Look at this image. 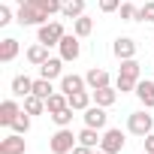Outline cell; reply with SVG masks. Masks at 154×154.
<instances>
[{
  "label": "cell",
  "instance_id": "cell-7",
  "mask_svg": "<svg viewBox=\"0 0 154 154\" xmlns=\"http://www.w3.org/2000/svg\"><path fill=\"white\" fill-rule=\"evenodd\" d=\"M85 127H94V130H106L109 127V115H106V106H97V103H91L88 109H85Z\"/></svg>",
  "mask_w": 154,
  "mask_h": 154
},
{
  "label": "cell",
  "instance_id": "cell-36",
  "mask_svg": "<svg viewBox=\"0 0 154 154\" xmlns=\"http://www.w3.org/2000/svg\"><path fill=\"white\" fill-rule=\"evenodd\" d=\"M94 151H97V148H88V145H75V148H72V154H94Z\"/></svg>",
  "mask_w": 154,
  "mask_h": 154
},
{
  "label": "cell",
  "instance_id": "cell-4",
  "mask_svg": "<svg viewBox=\"0 0 154 154\" xmlns=\"http://www.w3.org/2000/svg\"><path fill=\"white\" fill-rule=\"evenodd\" d=\"M63 24L60 21H45V24H39L36 27V42H42V45H48V48H54L60 39H63Z\"/></svg>",
  "mask_w": 154,
  "mask_h": 154
},
{
  "label": "cell",
  "instance_id": "cell-21",
  "mask_svg": "<svg viewBox=\"0 0 154 154\" xmlns=\"http://www.w3.org/2000/svg\"><path fill=\"white\" fill-rule=\"evenodd\" d=\"M103 139V130H94V127H82L79 130V145H88V148H97Z\"/></svg>",
  "mask_w": 154,
  "mask_h": 154
},
{
  "label": "cell",
  "instance_id": "cell-23",
  "mask_svg": "<svg viewBox=\"0 0 154 154\" xmlns=\"http://www.w3.org/2000/svg\"><path fill=\"white\" fill-rule=\"evenodd\" d=\"M91 30H94V18L91 15H79V18H72V33L75 36H91Z\"/></svg>",
  "mask_w": 154,
  "mask_h": 154
},
{
  "label": "cell",
  "instance_id": "cell-34",
  "mask_svg": "<svg viewBox=\"0 0 154 154\" xmlns=\"http://www.w3.org/2000/svg\"><path fill=\"white\" fill-rule=\"evenodd\" d=\"M15 21V12L6 6V3H0V27H6V24H12Z\"/></svg>",
  "mask_w": 154,
  "mask_h": 154
},
{
  "label": "cell",
  "instance_id": "cell-30",
  "mask_svg": "<svg viewBox=\"0 0 154 154\" xmlns=\"http://www.w3.org/2000/svg\"><path fill=\"white\" fill-rule=\"evenodd\" d=\"M118 15H121V21H136V15H139V6H133V3H121V9H118Z\"/></svg>",
  "mask_w": 154,
  "mask_h": 154
},
{
  "label": "cell",
  "instance_id": "cell-13",
  "mask_svg": "<svg viewBox=\"0 0 154 154\" xmlns=\"http://www.w3.org/2000/svg\"><path fill=\"white\" fill-rule=\"evenodd\" d=\"M0 154H24V136L21 133H9L0 139Z\"/></svg>",
  "mask_w": 154,
  "mask_h": 154
},
{
  "label": "cell",
  "instance_id": "cell-33",
  "mask_svg": "<svg viewBox=\"0 0 154 154\" xmlns=\"http://www.w3.org/2000/svg\"><path fill=\"white\" fill-rule=\"evenodd\" d=\"M121 3H124V0H97L100 12H118V9H121Z\"/></svg>",
  "mask_w": 154,
  "mask_h": 154
},
{
  "label": "cell",
  "instance_id": "cell-10",
  "mask_svg": "<svg viewBox=\"0 0 154 154\" xmlns=\"http://www.w3.org/2000/svg\"><path fill=\"white\" fill-rule=\"evenodd\" d=\"M60 91L69 97V94H75V91H91V88H88V82H85V75L63 72V75H60Z\"/></svg>",
  "mask_w": 154,
  "mask_h": 154
},
{
  "label": "cell",
  "instance_id": "cell-3",
  "mask_svg": "<svg viewBox=\"0 0 154 154\" xmlns=\"http://www.w3.org/2000/svg\"><path fill=\"white\" fill-rule=\"evenodd\" d=\"M51 15L48 12H42L36 3H27V6H18L15 9V21L21 24V27H39V24H45Z\"/></svg>",
  "mask_w": 154,
  "mask_h": 154
},
{
  "label": "cell",
  "instance_id": "cell-35",
  "mask_svg": "<svg viewBox=\"0 0 154 154\" xmlns=\"http://www.w3.org/2000/svg\"><path fill=\"white\" fill-rule=\"evenodd\" d=\"M142 142H145V151H148V154H154V130H151V133H148Z\"/></svg>",
  "mask_w": 154,
  "mask_h": 154
},
{
  "label": "cell",
  "instance_id": "cell-8",
  "mask_svg": "<svg viewBox=\"0 0 154 154\" xmlns=\"http://www.w3.org/2000/svg\"><path fill=\"white\" fill-rule=\"evenodd\" d=\"M136 51H139V45H136L133 36H118V39L112 42V54H115L118 60H130V57H136Z\"/></svg>",
  "mask_w": 154,
  "mask_h": 154
},
{
  "label": "cell",
  "instance_id": "cell-11",
  "mask_svg": "<svg viewBox=\"0 0 154 154\" xmlns=\"http://www.w3.org/2000/svg\"><path fill=\"white\" fill-rule=\"evenodd\" d=\"M136 97L145 109H154V79H139L136 82Z\"/></svg>",
  "mask_w": 154,
  "mask_h": 154
},
{
  "label": "cell",
  "instance_id": "cell-18",
  "mask_svg": "<svg viewBox=\"0 0 154 154\" xmlns=\"http://www.w3.org/2000/svg\"><path fill=\"white\" fill-rule=\"evenodd\" d=\"M24 57H27L33 66H42V63H45L51 54H48V45H42V42H33V45L24 51Z\"/></svg>",
  "mask_w": 154,
  "mask_h": 154
},
{
  "label": "cell",
  "instance_id": "cell-28",
  "mask_svg": "<svg viewBox=\"0 0 154 154\" xmlns=\"http://www.w3.org/2000/svg\"><path fill=\"white\" fill-rule=\"evenodd\" d=\"M30 118H33V115H27V112L21 109V115H18V118L12 121V127H9V130H12V133H21V136H24V133L30 130Z\"/></svg>",
  "mask_w": 154,
  "mask_h": 154
},
{
  "label": "cell",
  "instance_id": "cell-37",
  "mask_svg": "<svg viewBox=\"0 0 154 154\" xmlns=\"http://www.w3.org/2000/svg\"><path fill=\"white\" fill-rule=\"evenodd\" d=\"M94 154H106V151H103V148H100V151H94Z\"/></svg>",
  "mask_w": 154,
  "mask_h": 154
},
{
  "label": "cell",
  "instance_id": "cell-2",
  "mask_svg": "<svg viewBox=\"0 0 154 154\" xmlns=\"http://www.w3.org/2000/svg\"><path fill=\"white\" fill-rule=\"evenodd\" d=\"M154 130V115H148V109L142 106L139 112H130L127 115V133H133V136H148Z\"/></svg>",
  "mask_w": 154,
  "mask_h": 154
},
{
  "label": "cell",
  "instance_id": "cell-9",
  "mask_svg": "<svg viewBox=\"0 0 154 154\" xmlns=\"http://www.w3.org/2000/svg\"><path fill=\"white\" fill-rule=\"evenodd\" d=\"M21 103H18V97H9V100H3V103H0V124H3V127H12V121L21 115Z\"/></svg>",
  "mask_w": 154,
  "mask_h": 154
},
{
  "label": "cell",
  "instance_id": "cell-6",
  "mask_svg": "<svg viewBox=\"0 0 154 154\" xmlns=\"http://www.w3.org/2000/svg\"><path fill=\"white\" fill-rule=\"evenodd\" d=\"M57 51H60V57H63L66 63L79 60V57H82V36H75V33H63V39L57 42Z\"/></svg>",
  "mask_w": 154,
  "mask_h": 154
},
{
  "label": "cell",
  "instance_id": "cell-29",
  "mask_svg": "<svg viewBox=\"0 0 154 154\" xmlns=\"http://www.w3.org/2000/svg\"><path fill=\"white\" fill-rule=\"evenodd\" d=\"M136 21H145V24H151V21H154V0H145V3L139 6Z\"/></svg>",
  "mask_w": 154,
  "mask_h": 154
},
{
  "label": "cell",
  "instance_id": "cell-25",
  "mask_svg": "<svg viewBox=\"0 0 154 154\" xmlns=\"http://www.w3.org/2000/svg\"><path fill=\"white\" fill-rule=\"evenodd\" d=\"M24 112H27V115H45L48 109H45V100H42V97L27 94V97H24Z\"/></svg>",
  "mask_w": 154,
  "mask_h": 154
},
{
  "label": "cell",
  "instance_id": "cell-39",
  "mask_svg": "<svg viewBox=\"0 0 154 154\" xmlns=\"http://www.w3.org/2000/svg\"><path fill=\"white\" fill-rule=\"evenodd\" d=\"M151 39H154V36H151Z\"/></svg>",
  "mask_w": 154,
  "mask_h": 154
},
{
  "label": "cell",
  "instance_id": "cell-5",
  "mask_svg": "<svg viewBox=\"0 0 154 154\" xmlns=\"http://www.w3.org/2000/svg\"><path fill=\"white\" fill-rule=\"evenodd\" d=\"M124 145H127V136H124V130H121V127H106V130H103L100 148H103L106 154H121V151H124Z\"/></svg>",
  "mask_w": 154,
  "mask_h": 154
},
{
  "label": "cell",
  "instance_id": "cell-32",
  "mask_svg": "<svg viewBox=\"0 0 154 154\" xmlns=\"http://www.w3.org/2000/svg\"><path fill=\"white\" fill-rule=\"evenodd\" d=\"M115 88H118L121 94H136V82H133V79H124V75L115 79Z\"/></svg>",
  "mask_w": 154,
  "mask_h": 154
},
{
  "label": "cell",
  "instance_id": "cell-24",
  "mask_svg": "<svg viewBox=\"0 0 154 154\" xmlns=\"http://www.w3.org/2000/svg\"><path fill=\"white\" fill-rule=\"evenodd\" d=\"M69 106V97L63 94V91H54L48 100H45V109H48V115H54V112H60V109H66Z\"/></svg>",
  "mask_w": 154,
  "mask_h": 154
},
{
  "label": "cell",
  "instance_id": "cell-38",
  "mask_svg": "<svg viewBox=\"0 0 154 154\" xmlns=\"http://www.w3.org/2000/svg\"><path fill=\"white\" fill-rule=\"evenodd\" d=\"M142 154H148V151H142Z\"/></svg>",
  "mask_w": 154,
  "mask_h": 154
},
{
  "label": "cell",
  "instance_id": "cell-26",
  "mask_svg": "<svg viewBox=\"0 0 154 154\" xmlns=\"http://www.w3.org/2000/svg\"><path fill=\"white\" fill-rule=\"evenodd\" d=\"M33 94H36V97H42V100H48V97L54 94L51 79H42V75H39V79H33Z\"/></svg>",
  "mask_w": 154,
  "mask_h": 154
},
{
  "label": "cell",
  "instance_id": "cell-31",
  "mask_svg": "<svg viewBox=\"0 0 154 154\" xmlns=\"http://www.w3.org/2000/svg\"><path fill=\"white\" fill-rule=\"evenodd\" d=\"M33 3H36L42 12H48V15H57V12H60V0H33Z\"/></svg>",
  "mask_w": 154,
  "mask_h": 154
},
{
  "label": "cell",
  "instance_id": "cell-27",
  "mask_svg": "<svg viewBox=\"0 0 154 154\" xmlns=\"http://www.w3.org/2000/svg\"><path fill=\"white\" fill-rule=\"evenodd\" d=\"M72 112H75V109L66 106V109H60V112H54V115H48V118H51L57 127H69V124H72Z\"/></svg>",
  "mask_w": 154,
  "mask_h": 154
},
{
  "label": "cell",
  "instance_id": "cell-22",
  "mask_svg": "<svg viewBox=\"0 0 154 154\" xmlns=\"http://www.w3.org/2000/svg\"><path fill=\"white\" fill-rule=\"evenodd\" d=\"M91 103H94V94H91V91H75V94H69V106H72L75 112H85Z\"/></svg>",
  "mask_w": 154,
  "mask_h": 154
},
{
  "label": "cell",
  "instance_id": "cell-19",
  "mask_svg": "<svg viewBox=\"0 0 154 154\" xmlns=\"http://www.w3.org/2000/svg\"><path fill=\"white\" fill-rule=\"evenodd\" d=\"M118 75L139 82V79H142V63H139L136 57H130V60H121V66H118Z\"/></svg>",
  "mask_w": 154,
  "mask_h": 154
},
{
  "label": "cell",
  "instance_id": "cell-1",
  "mask_svg": "<svg viewBox=\"0 0 154 154\" xmlns=\"http://www.w3.org/2000/svg\"><path fill=\"white\" fill-rule=\"evenodd\" d=\"M79 145V133H72L69 127H57L48 139V151L51 154H72V148Z\"/></svg>",
  "mask_w": 154,
  "mask_h": 154
},
{
  "label": "cell",
  "instance_id": "cell-12",
  "mask_svg": "<svg viewBox=\"0 0 154 154\" xmlns=\"http://www.w3.org/2000/svg\"><path fill=\"white\" fill-rule=\"evenodd\" d=\"M63 63H66V60H63L60 54H57V57H48V60L39 66V75H42V79H51V82H54V79H60V75H63Z\"/></svg>",
  "mask_w": 154,
  "mask_h": 154
},
{
  "label": "cell",
  "instance_id": "cell-17",
  "mask_svg": "<svg viewBox=\"0 0 154 154\" xmlns=\"http://www.w3.org/2000/svg\"><path fill=\"white\" fill-rule=\"evenodd\" d=\"M85 82H88V88H91V91L106 88V85H109V72H106V69H100V66H91V69L85 72Z\"/></svg>",
  "mask_w": 154,
  "mask_h": 154
},
{
  "label": "cell",
  "instance_id": "cell-14",
  "mask_svg": "<svg viewBox=\"0 0 154 154\" xmlns=\"http://www.w3.org/2000/svg\"><path fill=\"white\" fill-rule=\"evenodd\" d=\"M18 51H21V45H18V39H15V36L0 39V60H3V63H12V60L18 57Z\"/></svg>",
  "mask_w": 154,
  "mask_h": 154
},
{
  "label": "cell",
  "instance_id": "cell-20",
  "mask_svg": "<svg viewBox=\"0 0 154 154\" xmlns=\"http://www.w3.org/2000/svg\"><path fill=\"white\" fill-rule=\"evenodd\" d=\"M60 15H63V18H79V15H85V0H60Z\"/></svg>",
  "mask_w": 154,
  "mask_h": 154
},
{
  "label": "cell",
  "instance_id": "cell-16",
  "mask_svg": "<svg viewBox=\"0 0 154 154\" xmlns=\"http://www.w3.org/2000/svg\"><path fill=\"white\" fill-rule=\"evenodd\" d=\"M91 94H94V103H97V106H106V109H109V106H115V100H118L121 91L112 88V85H106V88H97V91H91Z\"/></svg>",
  "mask_w": 154,
  "mask_h": 154
},
{
  "label": "cell",
  "instance_id": "cell-15",
  "mask_svg": "<svg viewBox=\"0 0 154 154\" xmlns=\"http://www.w3.org/2000/svg\"><path fill=\"white\" fill-rule=\"evenodd\" d=\"M9 88H12V97L24 100L27 94H33V79L21 72V75H15V79H12V85H9Z\"/></svg>",
  "mask_w": 154,
  "mask_h": 154
}]
</instances>
